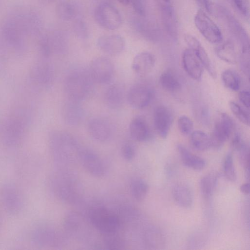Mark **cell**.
<instances>
[{
  "label": "cell",
  "mask_w": 250,
  "mask_h": 250,
  "mask_svg": "<svg viewBox=\"0 0 250 250\" xmlns=\"http://www.w3.org/2000/svg\"><path fill=\"white\" fill-rule=\"evenodd\" d=\"M48 187L52 195L64 203L76 204L82 199V188L70 168H56L49 178Z\"/></svg>",
  "instance_id": "1"
},
{
  "label": "cell",
  "mask_w": 250,
  "mask_h": 250,
  "mask_svg": "<svg viewBox=\"0 0 250 250\" xmlns=\"http://www.w3.org/2000/svg\"><path fill=\"white\" fill-rule=\"evenodd\" d=\"M81 147L76 139L66 131H57L50 136V151L56 168H69L78 161Z\"/></svg>",
  "instance_id": "2"
},
{
  "label": "cell",
  "mask_w": 250,
  "mask_h": 250,
  "mask_svg": "<svg viewBox=\"0 0 250 250\" xmlns=\"http://www.w3.org/2000/svg\"><path fill=\"white\" fill-rule=\"evenodd\" d=\"M94 82L88 70L77 67L67 73L64 79V88L70 100L80 102L91 95Z\"/></svg>",
  "instance_id": "3"
},
{
  "label": "cell",
  "mask_w": 250,
  "mask_h": 250,
  "mask_svg": "<svg viewBox=\"0 0 250 250\" xmlns=\"http://www.w3.org/2000/svg\"><path fill=\"white\" fill-rule=\"evenodd\" d=\"M68 236L63 229L47 223H39L33 226L29 232L31 244L39 247L57 248L67 241Z\"/></svg>",
  "instance_id": "4"
},
{
  "label": "cell",
  "mask_w": 250,
  "mask_h": 250,
  "mask_svg": "<svg viewBox=\"0 0 250 250\" xmlns=\"http://www.w3.org/2000/svg\"><path fill=\"white\" fill-rule=\"evenodd\" d=\"M89 223L103 235L119 232L122 222L117 213L101 205L91 207L87 211Z\"/></svg>",
  "instance_id": "5"
},
{
  "label": "cell",
  "mask_w": 250,
  "mask_h": 250,
  "mask_svg": "<svg viewBox=\"0 0 250 250\" xmlns=\"http://www.w3.org/2000/svg\"><path fill=\"white\" fill-rule=\"evenodd\" d=\"M0 203L7 214L15 216L23 210L25 200L20 188L12 182H7L0 187Z\"/></svg>",
  "instance_id": "6"
},
{
  "label": "cell",
  "mask_w": 250,
  "mask_h": 250,
  "mask_svg": "<svg viewBox=\"0 0 250 250\" xmlns=\"http://www.w3.org/2000/svg\"><path fill=\"white\" fill-rule=\"evenodd\" d=\"M95 19L97 23L104 29L115 30L122 23V18L118 10L108 3H102L95 9Z\"/></svg>",
  "instance_id": "7"
},
{
  "label": "cell",
  "mask_w": 250,
  "mask_h": 250,
  "mask_svg": "<svg viewBox=\"0 0 250 250\" xmlns=\"http://www.w3.org/2000/svg\"><path fill=\"white\" fill-rule=\"evenodd\" d=\"M234 128L232 119L226 113H220L215 122L210 137L211 147L220 148L229 138Z\"/></svg>",
  "instance_id": "8"
},
{
  "label": "cell",
  "mask_w": 250,
  "mask_h": 250,
  "mask_svg": "<svg viewBox=\"0 0 250 250\" xmlns=\"http://www.w3.org/2000/svg\"><path fill=\"white\" fill-rule=\"evenodd\" d=\"M194 23L199 31L209 42L217 43L222 41L221 31L203 10H199L196 13Z\"/></svg>",
  "instance_id": "9"
},
{
  "label": "cell",
  "mask_w": 250,
  "mask_h": 250,
  "mask_svg": "<svg viewBox=\"0 0 250 250\" xmlns=\"http://www.w3.org/2000/svg\"><path fill=\"white\" fill-rule=\"evenodd\" d=\"M78 161L87 172L94 176L101 177L106 173V167L103 160L89 149L81 147Z\"/></svg>",
  "instance_id": "10"
},
{
  "label": "cell",
  "mask_w": 250,
  "mask_h": 250,
  "mask_svg": "<svg viewBox=\"0 0 250 250\" xmlns=\"http://www.w3.org/2000/svg\"><path fill=\"white\" fill-rule=\"evenodd\" d=\"M88 70L94 82L101 84H107L113 79L114 66L109 58L99 57L91 61Z\"/></svg>",
  "instance_id": "11"
},
{
  "label": "cell",
  "mask_w": 250,
  "mask_h": 250,
  "mask_svg": "<svg viewBox=\"0 0 250 250\" xmlns=\"http://www.w3.org/2000/svg\"><path fill=\"white\" fill-rule=\"evenodd\" d=\"M83 216L78 212H68L62 222L63 229L69 236L82 240L86 236L87 229Z\"/></svg>",
  "instance_id": "12"
},
{
  "label": "cell",
  "mask_w": 250,
  "mask_h": 250,
  "mask_svg": "<svg viewBox=\"0 0 250 250\" xmlns=\"http://www.w3.org/2000/svg\"><path fill=\"white\" fill-rule=\"evenodd\" d=\"M152 95V90L149 86L143 84H136L129 89L127 97L132 107L142 109L148 105Z\"/></svg>",
  "instance_id": "13"
},
{
  "label": "cell",
  "mask_w": 250,
  "mask_h": 250,
  "mask_svg": "<svg viewBox=\"0 0 250 250\" xmlns=\"http://www.w3.org/2000/svg\"><path fill=\"white\" fill-rule=\"evenodd\" d=\"M88 131L92 138L99 142H105L111 137L113 128L111 123L104 117H95L89 122Z\"/></svg>",
  "instance_id": "14"
},
{
  "label": "cell",
  "mask_w": 250,
  "mask_h": 250,
  "mask_svg": "<svg viewBox=\"0 0 250 250\" xmlns=\"http://www.w3.org/2000/svg\"><path fill=\"white\" fill-rule=\"evenodd\" d=\"M173 120L171 111L163 105L155 108L153 114L154 125L158 135L162 138L167 137Z\"/></svg>",
  "instance_id": "15"
},
{
  "label": "cell",
  "mask_w": 250,
  "mask_h": 250,
  "mask_svg": "<svg viewBox=\"0 0 250 250\" xmlns=\"http://www.w3.org/2000/svg\"><path fill=\"white\" fill-rule=\"evenodd\" d=\"M185 40L189 49H191L199 59L204 67L213 78L216 77V72L207 52L200 42L194 36L187 34L185 36Z\"/></svg>",
  "instance_id": "16"
},
{
  "label": "cell",
  "mask_w": 250,
  "mask_h": 250,
  "mask_svg": "<svg viewBox=\"0 0 250 250\" xmlns=\"http://www.w3.org/2000/svg\"><path fill=\"white\" fill-rule=\"evenodd\" d=\"M97 44L103 52L110 55H116L123 51L125 42L121 36L112 34L100 37Z\"/></svg>",
  "instance_id": "17"
},
{
  "label": "cell",
  "mask_w": 250,
  "mask_h": 250,
  "mask_svg": "<svg viewBox=\"0 0 250 250\" xmlns=\"http://www.w3.org/2000/svg\"><path fill=\"white\" fill-rule=\"evenodd\" d=\"M182 62L185 71L190 77L196 81L201 80L203 66L191 49H187L183 52Z\"/></svg>",
  "instance_id": "18"
},
{
  "label": "cell",
  "mask_w": 250,
  "mask_h": 250,
  "mask_svg": "<svg viewBox=\"0 0 250 250\" xmlns=\"http://www.w3.org/2000/svg\"><path fill=\"white\" fill-rule=\"evenodd\" d=\"M84 110L79 102L69 100L63 105L62 118L64 122L70 126H76L83 120Z\"/></svg>",
  "instance_id": "19"
},
{
  "label": "cell",
  "mask_w": 250,
  "mask_h": 250,
  "mask_svg": "<svg viewBox=\"0 0 250 250\" xmlns=\"http://www.w3.org/2000/svg\"><path fill=\"white\" fill-rule=\"evenodd\" d=\"M154 55L147 51L138 53L134 58L131 63V68L136 74L144 75L150 72L155 64Z\"/></svg>",
  "instance_id": "20"
},
{
  "label": "cell",
  "mask_w": 250,
  "mask_h": 250,
  "mask_svg": "<svg viewBox=\"0 0 250 250\" xmlns=\"http://www.w3.org/2000/svg\"><path fill=\"white\" fill-rule=\"evenodd\" d=\"M131 138L138 142H146L151 137V131L146 121L142 117L134 118L129 125Z\"/></svg>",
  "instance_id": "21"
},
{
  "label": "cell",
  "mask_w": 250,
  "mask_h": 250,
  "mask_svg": "<svg viewBox=\"0 0 250 250\" xmlns=\"http://www.w3.org/2000/svg\"><path fill=\"white\" fill-rule=\"evenodd\" d=\"M221 11L225 15L230 31L240 42L242 51L249 50V39L247 32L237 20L225 9H221Z\"/></svg>",
  "instance_id": "22"
},
{
  "label": "cell",
  "mask_w": 250,
  "mask_h": 250,
  "mask_svg": "<svg viewBox=\"0 0 250 250\" xmlns=\"http://www.w3.org/2000/svg\"><path fill=\"white\" fill-rule=\"evenodd\" d=\"M125 96L124 86L119 83H113L107 88L105 92V103L111 109H118L122 105Z\"/></svg>",
  "instance_id": "23"
},
{
  "label": "cell",
  "mask_w": 250,
  "mask_h": 250,
  "mask_svg": "<svg viewBox=\"0 0 250 250\" xmlns=\"http://www.w3.org/2000/svg\"><path fill=\"white\" fill-rule=\"evenodd\" d=\"M172 197L177 205L183 208L191 207L194 195L190 188L184 183L176 184L172 188Z\"/></svg>",
  "instance_id": "24"
},
{
  "label": "cell",
  "mask_w": 250,
  "mask_h": 250,
  "mask_svg": "<svg viewBox=\"0 0 250 250\" xmlns=\"http://www.w3.org/2000/svg\"><path fill=\"white\" fill-rule=\"evenodd\" d=\"M177 149L182 162L185 166L196 170H200L205 167L206 162L205 159L192 153L181 145L178 146Z\"/></svg>",
  "instance_id": "25"
},
{
  "label": "cell",
  "mask_w": 250,
  "mask_h": 250,
  "mask_svg": "<svg viewBox=\"0 0 250 250\" xmlns=\"http://www.w3.org/2000/svg\"><path fill=\"white\" fill-rule=\"evenodd\" d=\"M159 83L161 86L166 91L174 92L181 87L180 80L176 74L171 70H167L160 75Z\"/></svg>",
  "instance_id": "26"
},
{
  "label": "cell",
  "mask_w": 250,
  "mask_h": 250,
  "mask_svg": "<svg viewBox=\"0 0 250 250\" xmlns=\"http://www.w3.org/2000/svg\"><path fill=\"white\" fill-rule=\"evenodd\" d=\"M217 56L222 60L231 64L237 62V56L233 43L228 41L215 49Z\"/></svg>",
  "instance_id": "27"
},
{
  "label": "cell",
  "mask_w": 250,
  "mask_h": 250,
  "mask_svg": "<svg viewBox=\"0 0 250 250\" xmlns=\"http://www.w3.org/2000/svg\"><path fill=\"white\" fill-rule=\"evenodd\" d=\"M190 143L194 149L198 151H205L211 147L210 137L201 130L190 133Z\"/></svg>",
  "instance_id": "28"
},
{
  "label": "cell",
  "mask_w": 250,
  "mask_h": 250,
  "mask_svg": "<svg viewBox=\"0 0 250 250\" xmlns=\"http://www.w3.org/2000/svg\"><path fill=\"white\" fill-rule=\"evenodd\" d=\"M149 187L143 179L136 178L132 180L130 185V193L136 201L141 202L146 196Z\"/></svg>",
  "instance_id": "29"
},
{
  "label": "cell",
  "mask_w": 250,
  "mask_h": 250,
  "mask_svg": "<svg viewBox=\"0 0 250 250\" xmlns=\"http://www.w3.org/2000/svg\"><path fill=\"white\" fill-rule=\"evenodd\" d=\"M217 175L210 173L204 175L200 181V189L202 195L206 199L209 198L212 195L217 184Z\"/></svg>",
  "instance_id": "30"
},
{
  "label": "cell",
  "mask_w": 250,
  "mask_h": 250,
  "mask_svg": "<svg viewBox=\"0 0 250 250\" xmlns=\"http://www.w3.org/2000/svg\"><path fill=\"white\" fill-rule=\"evenodd\" d=\"M162 8L163 20L166 28L169 34L175 36L177 26L173 9L168 5H163Z\"/></svg>",
  "instance_id": "31"
},
{
  "label": "cell",
  "mask_w": 250,
  "mask_h": 250,
  "mask_svg": "<svg viewBox=\"0 0 250 250\" xmlns=\"http://www.w3.org/2000/svg\"><path fill=\"white\" fill-rule=\"evenodd\" d=\"M104 245L107 249L122 250L125 247V242L118 232L103 234Z\"/></svg>",
  "instance_id": "32"
},
{
  "label": "cell",
  "mask_w": 250,
  "mask_h": 250,
  "mask_svg": "<svg viewBox=\"0 0 250 250\" xmlns=\"http://www.w3.org/2000/svg\"><path fill=\"white\" fill-rule=\"evenodd\" d=\"M221 79L224 85L228 89L237 91L240 88V78L233 71L230 69L224 71L221 74Z\"/></svg>",
  "instance_id": "33"
},
{
  "label": "cell",
  "mask_w": 250,
  "mask_h": 250,
  "mask_svg": "<svg viewBox=\"0 0 250 250\" xmlns=\"http://www.w3.org/2000/svg\"><path fill=\"white\" fill-rule=\"evenodd\" d=\"M57 14L62 20H70L75 15L76 8L72 2L68 1H62L57 7Z\"/></svg>",
  "instance_id": "34"
},
{
  "label": "cell",
  "mask_w": 250,
  "mask_h": 250,
  "mask_svg": "<svg viewBox=\"0 0 250 250\" xmlns=\"http://www.w3.org/2000/svg\"><path fill=\"white\" fill-rule=\"evenodd\" d=\"M223 172L226 178L231 182H234L237 175L234 166L232 154L228 153L224 158L223 165Z\"/></svg>",
  "instance_id": "35"
},
{
  "label": "cell",
  "mask_w": 250,
  "mask_h": 250,
  "mask_svg": "<svg viewBox=\"0 0 250 250\" xmlns=\"http://www.w3.org/2000/svg\"><path fill=\"white\" fill-rule=\"evenodd\" d=\"M230 109L235 117L243 124L249 125L250 118L249 114L238 104L230 101L229 103Z\"/></svg>",
  "instance_id": "36"
},
{
  "label": "cell",
  "mask_w": 250,
  "mask_h": 250,
  "mask_svg": "<svg viewBox=\"0 0 250 250\" xmlns=\"http://www.w3.org/2000/svg\"><path fill=\"white\" fill-rule=\"evenodd\" d=\"M179 131L184 135L190 134L193 128V123L191 120L186 115H182L177 121Z\"/></svg>",
  "instance_id": "37"
},
{
  "label": "cell",
  "mask_w": 250,
  "mask_h": 250,
  "mask_svg": "<svg viewBox=\"0 0 250 250\" xmlns=\"http://www.w3.org/2000/svg\"><path fill=\"white\" fill-rule=\"evenodd\" d=\"M121 154L123 157L127 161H131L134 158L136 154V149L134 144L126 141L123 143L121 146Z\"/></svg>",
  "instance_id": "38"
},
{
  "label": "cell",
  "mask_w": 250,
  "mask_h": 250,
  "mask_svg": "<svg viewBox=\"0 0 250 250\" xmlns=\"http://www.w3.org/2000/svg\"><path fill=\"white\" fill-rule=\"evenodd\" d=\"M74 30L75 34L79 38L85 39L88 36V31L86 24L81 20H78L74 22Z\"/></svg>",
  "instance_id": "39"
},
{
  "label": "cell",
  "mask_w": 250,
  "mask_h": 250,
  "mask_svg": "<svg viewBox=\"0 0 250 250\" xmlns=\"http://www.w3.org/2000/svg\"><path fill=\"white\" fill-rule=\"evenodd\" d=\"M239 159L241 165L245 170L246 175L249 174V148L248 146L243 148L239 152Z\"/></svg>",
  "instance_id": "40"
},
{
  "label": "cell",
  "mask_w": 250,
  "mask_h": 250,
  "mask_svg": "<svg viewBox=\"0 0 250 250\" xmlns=\"http://www.w3.org/2000/svg\"><path fill=\"white\" fill-rule=\"evenodd\" d=\"M235 7L239 12L247 17L249 15V6L247 0H231Z\"/></svg>",
  "instance_id": "41"
},
{
  "label": "cell",
  "mask_w": 250,
  "mask_h": 250,
  "mask_svg": "<svg viewBox=\"0 0 250 250\" xmlns=\"http://www.w3.org/2000/svg\"><path fill=\"white\" fill-rule=\"evenodd\" d=\"M231 145L232 149L237 152H239L248 146L242 139L241 135L238 133L235 134L234 136L231 141Z\"/></svg>",
  "instance_id": "42"
},
{
  "label": "cell",
  "mask_w": 250,
  "mask_h": 250,
  "mask_svg": "<svg viewBox=\"0 0 250 250\" xmlns=\"http://www.w3.org/2000/svg\"><path fill=\"white\" fill-rule=\"evenodd\" d=\"M133 7L136 12L139 15L143 16L145 15V7L143 0H130Z\"/></svg>",
  "instance_id": "43"
},
{
  "label": "cell",
  "mask_w": 250,
  "mask_h": 250,
  "mask_svg": "<svg viewBox=\"0 0 250 250\" xmlns=\"http://www.w3.org/2000/svg\"><path fill=\"white\" fill-rule=\"evenodd\" d=\"M239 99L241 103L247 108L250 105V94L249 91L243 90L239 94Z\"/></svg>",
  "instance_id": "44"
},
{
  "label": "cell",
  "mask_w": 250,
  "mask_h": 250,
  "mask_svg": "<svg viewBox=\"0 0 250 250\" xmlns=\"http://www.w3.org/2000/svg\"><path fill=\"white\" fill-rule=\"evenodd\" d=\"M240 191L247 195L250 193V185L249 183H246L242 184L240 187Z\"/></svg>",
  "instance_id": "45"
},
{
  "label": "cell",
  "mask_w": 250,
  "mask_h": 250,
  "mask_svg": "<svg viewBox=\"0 0 250 250\" xmlns=\"http://www.w3.org/2000/svg\"><path fill=\"white\" fill-rule=\"evenodd\" d=\"M121 3L126 5L129 3V0H118Z\"/></svg>",
  "instance_id": "46"
},
{
  "label": "cell",
  "mask_w": 250,
  "mask_h": 250,
  "mask_svg": "<svg viewBox=\"0 0 250 250\" xmlns=\"http://www.w3.org/2000/svg\"><path fill=\"white\" fill-rule=\"evenodd\" d=\"M196 0L198 1H199V2H201V0Z\"/></svg>",
  "instance_id": "47"
}]
</instances>
